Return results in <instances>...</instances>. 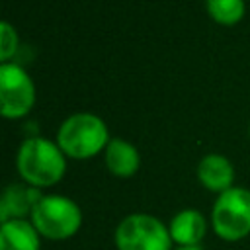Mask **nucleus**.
Returning <instances> with one entry per match:
<instances>
[{"mask_svg": "<svg viewBox=\"0 0 250 250\" xmlns=\"http://www.w3.org/2000/svg\"><path fill=\"white\" fill-rule=\"evenodd\" d=\"M213 232L227 240L236 242L250 234V191L244 188H230L213 203L211 209Z\"/></svg>", "mask_w": 250, "mask_h": 250, "instance_id": "4", "label": "nucleus"}, {"mask_svg": "<svg viewBox=\"0 0 250 250\" xmlns=\"http://www.w3.org/2000/svg\"><path fill=\"white\" fill-rule=\"evenodd\" d=\"M105 166L117 178H131L141 166V156L131 143L111 139L105 146Z\"/></svg>", "mask_w": 250, "mask_h": 250, "instance_id": "11", "label": "nucleus"}, {"mask_svg": "<svg viewBox=\"0 0 250 250\" xmlns=\"http://www.w3.org/2000/svg\"><path fill=\"white\" fill-rule=\"evenodd\" d=\"M209 16L223 25H232L244 16V0H207Z\"/></svg>", "mask_w": 250, "mask_h": 250, "instance_id": "12", "label": "nucleus"}, {"mask_svg": "<svg viewBox=\"0 0 250 250\" xmlns=\"http://www.w3.org/2000/svg\"><path fill=\"white\" fill-rule=\"evenodd\" d=\"M172 242L178 246H193L203 240L207 234V221L197 209H182L176 213L168 225Z\"/></svg>", "mask_w": 250, "mask_h": 250, "instance_id": "9", "label": "nucleus"}, {"mask_svg": "<svg viewBox=\"0 0 250 250\" xmlns=\"http://www.w3.org/2000/svg\"><path fill=\"white\" fill-rule=\"evenodd\" d=\"M39 188L33 186H21V184H12L4 189L2 199H0V221H16V219H25L27 215L33 213L35 205L41 199Z\"/></svg>", "mask_w": 250, "mask_h": 250, "instance_id": "7", "label": "nucleus"}, {"mask_svg": "<svg viewBox=\"0 0 250 250\" xmlns=\"http://www.w3.org/2000/svg\"><path fill=\"white\" fill-rule=\"evenodd\" d=\"M107 127L92 113L70 115L57 133L59 148L70 158H90L107 146Z\"/></svg>", "mask_w": 250, "mask_h": 250, "instance_id": "2", "label": "nucleus"}, {"mask_svg": "<svg viewBox=\"0 0 250 250\" xmlns=\"http://www.w3.org/2000/svg\"><path fill=\"white\" fill-rule=\"evenodd\" d=\"M31 223L47 240H66L82 225L78 203L64 195H43L31 213Z\"/></svg>", "mask_w": 250, "mask_h": 250, "instance_id": "3", "label": "nucleus"}, {"mask_svg": "<svg viewBox=\"0 0 250 250\" xmlns=\"http://www.w3.org/2000/svg\"><path fill=\"white\" fill-rule=\"evenodd\" d=\"M117 250H172L168 227L146 213L127 215L115 229Z\"/></svg>", "mask_w": 250, "mask_h": 250, "instance_id": "5", "label": "nucleus"}, {"mask_svg": "<svg viewBox=\"0 0 250 250\" xmlns=\"http://www.w3.org/2000/svg\"><path fill=\"white\" fill-rule=\"evenodd\" d=\"M16 49H18V35L14 27L8 21H4L0 25V61L6 62L16 53Z\"/></svg>", "mask_w": 250, "mask_h": 250, "instance_id": "13", "label": "nucleus"}, {"mask_svg": "<svg viewBox=\"0 0 250 250\" xmlns=\"http://www.w3.org/2000/svg\"><path fill=\"white\" fill-rule=\"evenodd\" d=\"M62 154L64 152L59 148V145L41 137H29L18 150V172L23 182L33 188L55 186L59 180H62L66 170V160Z\"/></svg>", "mask_w": 250, "mask_h": 250, "instance_id": "1", "label": "nucleus"}, {"mask_svg": "<svg viewBox=\"0 0 250 250\" xmlns=\"http://www.w3.org/2000/svg\"><path fill=\"white\" fill-rule=\"evenodd\" d=\"M35 102V88L27 72L12 62L0 66V111L4 117L25 115Z\"/></svg>", "mask_w": 250, "mask_h": 250, "instance_id": "6", "label": "nucleus"}, {"mask_svg": "<svg viewBox=\"0 0 250 250\" xmlns=\"http://www.w3.org/2000/svg\"><path fill=\"white\" fill-rule=\"evenodd\" d=\"M197 180L209 191L223 193L232 188L234 168L229 158H225L221 154H207L197 164Z\"/></svg>", "mask_w": 250, "mask_h": 250, "instance_id": "8", "label": "nucleus"}, {"mask_svg": "<svg viewBox=\"0 0 250 250\" xmlns=\"http://www.w3.org/2000/svg\"><path fill=\"white\" fill-rule=\"evenodd\" d=\"M39 232L31 221L16 219L0 227V250H39Z\"/></svg>", "mask_w": 250, "mask_h": 250, "instance_id": "10", "label": "nucleus"}, {"mask_svg": "<svg viewBox=\"0 0 250 250\" xmlns=\"http://www.w3.org/2000/svg\"><path fill=\"white\" fill-rule=\"evenodd\" d=\"M174 250H203L199 244H193V246H176Z\"/></svg>", "mask_w": 250, "mask_h": 250, "instance_id": "14", "label": "nucleus"}]
</instances>
